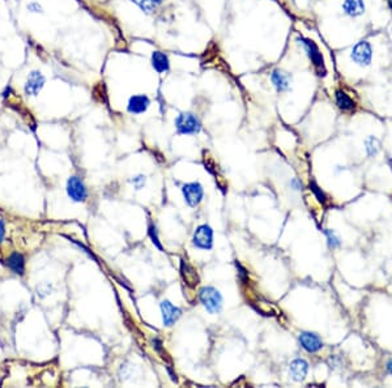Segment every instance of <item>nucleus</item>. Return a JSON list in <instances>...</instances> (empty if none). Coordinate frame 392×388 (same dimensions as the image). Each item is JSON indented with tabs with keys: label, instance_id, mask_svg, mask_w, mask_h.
Wrapping results in <instances>:
<instances>
[{
	"label": "nucleus",
	"instance_id": "nucleus-1",
	"mask_svg": "<svg viewBox=\"0 0 392 388\" xmlns=\"http://www.w3.org/2000/svg\"><path fill=\"white\" fill-rule=\"evenodd\" d=\"M199 299L204 309L209 314H220L224 306V298L216 288L213 286H204L199 291Z\"/></svg>",
	"mask_w": 392,
	"mask_h": 388
},
{
	"label": "nucleus",
	"instance_id": "nucleus-2",
	"mask_svg": "<svg viewBox=\"0 0 392 388\" xmlns=\"http://www.w3.org/2000/svg\"><path fill=\"white\" fill-rule=\"evenodd\" d=\"M201 127L200 119L194 113H180L176 118V128L179 135H197L201 131Z\"/></svg>",
	"mask_w": 392,
	"mask_h": 388
},
{
	"label": "nucleus",
	"instance_id": "nucleus-3",
	"mask_svg": "<svg viewBox=\"0 0 392 388\" xmlns=\"http://www.w3.org/2000/svg\"><path fill=\"white\" fill-rule=\"evenodd\" d=\"M299 43H302L303 49L306 51L307 57L313 63L315 71L319 76H326L327 70H326V64H324V59H323V55L320 53V50L316 45H315L314 41H311L309 38H303L299 37L298 38Z\"/></svg>",
	"mask_w": 392,
	"mask_h": 388
},
{
	"label": "nucleus",
	"instance_id": "nucleus-4",
	"mask_svg": "<svg viewBox=\"0 0 392 388\" xmlns=\"http://www.w3.org/2000/svg\"><path fill=\"white\" fill-rule=\"evenodd\" d=\"M67 194L75 203H84L88 197V188L80 176L72 175L67 180Z\"/></svg>",
	"mask_w": 392,
	"mask_h": 388
},
{
	"label": "nucleus",
	"instance_id": "nucleus-5",
	"mask_svg": "<svg viewBox=\"0 0 392 388\" xmlns=\"http://www.w3.org/2000/svg\"><path fill=\"white\" fill-rule=\"evenodd\" d=\"M192 245L196 249L211 250L213 247V230L207 224L199 225L196 228L194 237H192Z\"/></svg>",
	"mask_w": 392,
	"mask_h": 388
},
{
	"label": "nucleus",
	"instance_id": "nucleus-6",
	"mask_svg": "<svg viewBox=\"0 0 392 388\" xmlns=\"http://www.w3.org/2000/svg\"><path fill=\"white\" fill-rule=\"evenodd\" d=\"M351 59L357 66L368 67L372 60V45L368 41H361L352 49Z\"/></svg>",
	"mask_w": 392,
	"mask_h": 388
},
{
	"label": "nucleus",
	"instance_id": "nucleus-7",
	"mask_svg": "<svg viewBox=\"0 0 392 388\" xmlns=\"http://www.w3.org/2000/svg\"><path fill=\"white\" fill-rule=\"evenodd\" d=\"M182 194H183L184 201L187 203L188 207L195 208L200 204L203 197H204V188L197 182H191V183L183 184Z\"/></svg>",
	"mask_w": 392,
	"mask_h": 388
},
{
	"label": "nucleus",
	"instance_id": "nucleus-8",
	"mask_svg": "<svg viewBox=\"0 0 392 388\" xmlns=\"http://www.w3.org/2000/svg\"><path fill=\"white\" fill-rule=\"evenodd\" d=\"M159 309H161V314H162V322L165 327H172L174 326L178 319L182 316V310L179 307L174 306L170 301L165 299L159 303Z\"/></svg>",
	"mask_w": 392,
	"mask_h": 388
},
{
	"label": "nucleus",
	"instance_id": "nucleus-9",
	"mask_svg": "<svg viewBox=\"0 0 392 388\" xmlns=\"http://www.w3.org/2000/svg\"><path fill=\"white\" fill-rule=\"evenodd\" d=\"M46 82V78L39 71H32L29 74L26 82H25L24 90L26 96H38Z\"/></svg>",
	"mask_w": 392,
	"mask_h": 388
},
{
	"label": "nucleus",
	"instance_id": "nucleus-10",
	"mask_svg": "<svg viewBox=\"0 0 392 388\" xmlns=\"http://www.w3.org/2000/svg\"><path fill=\"white\" fill-rule=\"evenodd\" d=\"M151 106V98L147 94H135L128 99L127 103V111L132 115L144 114Z\"/></svg>",
	"mask_w": 392,
	"mask_h": 388
},
{
	"label": "nucleus",
	"instance_id": "nucleus-11",
	"mask_svg": "<svg viewBox=\"0 0 392 388\" xmlns=\"http://www.w3.org/2000/svg\"><path fill=\"white\" fill-rule=\"evenodd\" d=\"M299 343L303 349L309 353H316L323 348L322 339L313 332H302L299 335Z\"/></svg>",
	"mask_w": 392,
	"mask_h": 388
},
{
	"label": "nucleus",
	"instance_id": "nucleus-12",
	"mask_svg": "<svg viewBox=\"0 0 392 388\" xmlns=\"http://www.w3.org/2000/svg\"><path fill=\"white\" fill-rule=\"evenodd\" d=\"M271 81H272V84H274V86L276 88L278 93H282V92L289 90L292 78H290V75L288 72H285V71L276 68L271 74Z\"/></svg>",
	"mask_w": 392,
	"mask_h": 388
},
{
	"label": "nucleus",
	"instance_id": "nucleus-13",
	"mask_svg": "<svg viewBox=\"0 0 392 388\" xmlns=\"http://www.w3.org/2000/svg\"><path fill=\"white\" fill-rule=\"evenodd\" d=\"M309 371V364L302 358H297V360L292 361V364L289 366V374L292 376V379L295 382H302L305 380Z\"/></svg>",
	"mask_w": 392,
	"mask_h": 388
},
{
	"label": "nucleus",
	"instance_id": "nucleus-14",
	"mask_svg": "<svg viewBox=\"0 0 392 388\" xmlns=\"http://www.w3.org/2000/svg\"><path fill=\"white\" fill-rule=\"evenodd\" d=\"M152 67L155 68L156 72L158 74H165L170 71V60L169 57L162 51H153L151 57Z\"/></svg>",
	"mask_w": 392,
	"mask_h": 388
},
{
	"label": "nucleus",
	"instance_id": "nucleus-15",
	"mask_svg": "<svg viewBox=\"0 0 392 388\" xmlns=\"http://www.w3.org/2000/svg\"><path fill=\"white\" fill-rule=\"evenodd\" d=\"M343 11L345 15L351 17H358L364 15L365 3L364 0H344Z\"/></svg>",
	"mask_w": 392,
	"mask_h": 388
},
{
	"label": "nucleus",
	"instance_id": "nucleus-16",
	"mask_svg": "<svg viewBox=\"0 0 392 388\" xmlns=\"http://www.w3.org/2000/svg\"><path fill=\"white\" fill-rule=\"evenodd\" d=\"M7 266L13 273L20 274L22 276L25 272V259L24 256L19 252H13L11 253L7 259Z\"/></svg>",
	"mask_w": 392,
	"mask_h": 388
},
{
	"label": "nucleus",
	"instance_id": "nucleus-17",
	"mask_svg": "<svg viewBox=\"0 0 392 388\" xmlns=\"http://www.w3.org/2000/svg\"><path fill=\"white\" fill-rule=\"evenodd\" d=\"M335 99H336V105H337L339 109H341L343 111L354 110L355 107L354 101H353L345 92H343V90H336Z\"/></svg>",
	"mask_w": 392,
	"mask_h": 388
},
{
	"label": "nucleus",
	"instance_id": "nucleus-18",
	"mask_svg": "<svg viewBox=\"0 0 392 388\" xmlns=\"http://www.w3.org/2000/svg\"><path fill=\"white\" fill-rule=\"evenodd\" d=\"M180 271H182V276H183V280L187 282V285L190 286H195L197 282H199V276L196 273V271L192 268L187 262L182 260V264H180Z\"/></svg>",
	"mask_w": 392,
	"mask_h": 388
},
{
	"label": "nucleus",
	"instance_id": "nucleus-19",
	"mask_svg": "<svg viewBox=\"0 0 392 388\" xmlns=\"http://www.w3.org/2000/svg\"><path fill=\"white\" fill-rule=\"evenodd\" d=\"M132 1H135L145 12H153L158 5L162 4L163 0H132Z\"/></svg>",
	"mask_w": 392,
	"mask_h": 388
},
{
	"label": "nucleus",
	"instance_id": "nucleus-20",
	"mask_svg": "<svg viewBox=\"0 0 392 388\" xmlns=\"http://www.w3.org/2000/svg\"><path fill=\"white\" fill-rule=\"evenodd\" d=\"M365 145H366V152H368V155H370V157L375 155L380 149L379 140L375 139L374 136H369L368 139H366V141H365Z\"/></svg>",
	"mask_w": 392,
	"mask_h": 388
},
{
	"label": "nucleus",
	"instance_id": "nucleus-21",
	"mask_svg": "<svg viewBox=\"0 0 392 388\" xmlns=\"http://www.w3.org/2000/svg\"><path fill=\"white\" fill-rule=\"evenodd\" d=\"M148 234H149V237H151L152 242H153V245H155L156 247L159 250V251H163L162 245H161V242H159L158 234H157V229H156V225L149 224V228H148Z\"/></svg>",
	"mask_w": 392,
	"mask_h": 388
},
{
	"label": "nucleus",
	"instance_id": "nucleus-22",
	"mask_svg": "<svg viewBox=\"0 0 392 388\" xmlns=\"http://www.w3.org/2000/svg\"><path fill=\"white\" fill-rule=\"evenodd\" d=\"M326 235L327 239H328V245L331 246V247H337V246H340L341 241H340L339 235H337L333 230L326 229Z\"/></svg>",
	"mask_w": 392,
	"mask_h": 388
},
{
	"label": "nucleus",
	"instance_id": "nucleus-23",
	"mask_svg": "<svg viewBox=\"0 0 392 388\" xmlns=\"http://www.w3.org/2000/svg\"><path fill=\"white\" fill-rule=\"evenodd\" d=\"M145 182H147V178H145V175H136L134 176L132 179H131V183L134 184V187L136 188V190H141V188L145 186Z\"/></svg>",
	"mask_w": 392,
	"mask_h": 388
},
{
	"label": "nucleus",
	"instance_id": "nucleus-24",
	"mask_svg": "<svg viewBox=\"0 0 392 388\" xmlns=\"http://www.w3.org/2000/svg\"><path fill=\"white\" fill-rule=\"evenodd\" d=\"M310 187H311V190H313V191L315 192V195L318 196L319 201H322V203H323V201H326V196H324V194H323V192L320 191V190H319V187L316 186V184L311 183Z\"/></svg>",
	"mask_w": 392,
	"mask_h": 388
},
{
	"label": "nucleus",
	"instance_id": "nucleus-25",
	"mask_svg": "<svg viewBox=\"0 0 392 388\" xmlns=\"http://www.w3.org/2000/svg\"><path fill=\"white\" fill-rule=\"evenodd\" d=\"M28 9L30 12L39 13L42 12V5L39 4V3H37V1H32V3H29L28 4Z\"/></svg>",
	"mask_w": 392,
	"mask_h": 388
},
{
	"label": "nucleus",
	"instance_id": "nucleus-26",
	"mask_svg": "<svg viewBox=\"0 0 392 388\" xmlns=\"http://www.w3.org/2000/svg\"><path fill=\"white\" fill-rule=\"evenodd\" d=\"M5 237V224L4 221L0 220V242H3Z\"/></svg>",
	"mask_w": 392,
	"mask_h": 388
},
{
	"label": "nucleus",
	"instance_id": "nucleus-27",
	"mask_svg": "<svg viewBox=\"0 0 392 388\" xmlns=\"http://www.w3.org/2000/svg\"><path fill=\"white\" fill-rule=\"evenodd\" d=\"M292 184L294 186V190H299V184H298V180L294 179L293 182H292Z\"/></svg>",
	"mask_w": 392,
	"mask_h": 388
},
{
	"label": "nucleus",
	"instance_id": "nucleus-28",
	"mask_svg": "<svg viewBox=\"0 0 392 388\" xmlns=\"http://www.w3.org/2000/svg\"><path fill=\"white\" fill-rule=\"evenodd\" d=\"M387 369H388V371H390L392 374V360L387 364Z\"/></svg>",
	"mask_w": 392,
	"mask_h": 388
},
{
	"label": "nucleus",
	"instance_id": "nucleus-29",
	"mask_svg": "<svg viewBox=\"0 0 392 388\" xmlns=\"http://www.w3.org/2000/svg\"><path fill=\"white\" fill-rule=\"evenodd\" d=\"M387 1H388V7L392 9V0H387Z\"/></svg>",
	"mask_w": 392,
	"mask_h": 388
}]
</instances>
